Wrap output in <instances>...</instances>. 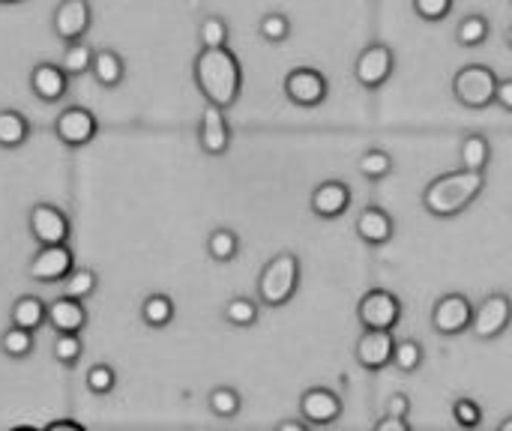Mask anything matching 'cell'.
I'll return each instance as SVG.
<instances>
[{"instance_id":"obj_29","label":"cell","mask_w":512,"mask_h":431,"mask_svg":"<svg viewBox=\"0 0 512 431\" xmlns=\"http://www.w3.org/2000/svg\"><path fill=\"white\" fill-rule=\"evenodd\" d=\"M222 318H225V324H231V327H237V330H249V327L258 324L261 309H258V303H255L252 297H231V300L222 306Z\"/></svg>"},{"instance_id":"obj_22","label":"cell","mask_w":512,"mask_h":431,"mask_svg":"<svg viewBox=\"0 0 512 431\" xmlns=\"http://www.w3.org/2000/svg\"><path fill=\"white\" fill-rule=\"evenodd\" d=\"M90 72H93V78H96L102 87H108V90H114V87H120V84L126 81V63H123V57H120L117 51H111V48H96V51H93V66H90Z\"/></svg>"},{"instance_id":"obj_15","label":"cell","mask_w":512,"mask_h":431,"mask_svg":"<svg viewBox=\"0 0 512 431\" xmlns=\"http://www.w3.org/2000/svg\"><path fill=\"white\" fill-rule=\"evenodd\" d=\"M339 417H342V399L330 387H309L300 396V420H306L309 426L327 429L339 423Z\"/></svg>"},{"instance_id":"obj_48","label":"cell","mask_w":512,"mask_h":431,"mask_svg":"<svg viewBox=\"0 0 512 431\" xmlns=\"http://www.w3.org/2000/svg\"><path fill=\"white\" fill-rule=\"evenodd\" d=\"M504 39H507V45H510V48H512V24H510V27H507V36H504Z\"/></svg>"},{"instance_id":"obj_26","label":"cell","mask_w":512,"mask_h":431,"mask_svg":"<svg viewBox=\"0 0 512 431\" xmlns=\"http://www.w3.org/2000/svg\"><path fill=\"white\" fill-rule=\"evenodd\" d=\"M393 168H396V159H393L384 147H369V150H363L360 159H357V171H360V177L369 180V183H378V180L390 177Z\"/></svg>"},{"instance_id":"obj_30","label":"cell","mask_w":512,"mask_h":431,"mask_svg":"<svg viewBox=\"0 0 512 431\" xmlns=\"http://www.w3.org/2000/svg\"><path fill=\"white\" fill-rule=\"evenodd\" d=\"M207 408H210L213 417H219V420H234V417L243 411V396H240L234 387L222 384V387H213V390H210Z\"/></svg>"},{"instance_id":"obj_19","label":"cell","mask_w":512,"mask_h":431,"mask_svg":"<svg viewBox=\"0 0 512 431\" xmlns=\"http://www.w3.org/2000/svg\"><path fill=\"white\" fill-rule=\"evenodd\" d=\"M30 90L39 102L45 105H54L60 102L66 93H69V75L63 72L60 63H51V60H42L30 69Z\"/></svg>"},{"instance_id":"obj_38","label":"cell","mask_w":512,"mask_h":431,"mask_svg":"<svg viewBox=\"0 0 512 431\" xmlns=\"http://www.w3.org/2000/svg\"><path fill=\"white\" fill-rule=\"evenodd\" d=\"M81 354H84V342H81L78 336L57 333V339H54V345H51V357H54V363H60V366L72 369V366L81 360Z\"/></svg>"},{"instance_id":"obj_16","label":"cell","mask_w":512,"mask_h":431,"mask_svg":"<svg viewBox=\"0 0 512 431\" xmlns=\"http://www.w3.org/2000/svg\"><path fill=\"white\" fill-rule=\"evenodd\" d=\"M198 147L207 156H225L231 147V123L222 108L204 105L201 120H198Z\"/></svg>"},{"instance_id":"obj_39","label":"cell","mask_w":512,"mask_h":431,"mask_svg":"<svg viewBox=\"0 0 512 431\" xmlns=\"http://www.w3.org/2000/svg\"><path fill=\"white\" fill-rule=\"evenodd\" d=\"M117 387V372L108 363H96L87 369V390L93 396H108Z\"/></svg>"},{"instance_id":"obj_14","label":"cell","mask_w":512,"mask_h":431,"mask_svg":"<svg viewBox=\"0 0 512 431\" xmlns=\"http://www.w3.org/2000/svg\"><path fill=\"white\" fill-rule=\"evenodd\" d=\"M351 201H354V192L345 180H324L312 189L309 195V210L312 216L324 219V222H333L339 216H345L351 210Z\"/></svg>"},{"instance_id":"obj_42","label":"cell","mask_w":512,"mask_h":431,"mask_svg":"<svg viewBox=\"0 0 512 431\" xmlns=\"http://www.w3.org/2000/svg\"><path fill=\"white\" fill-rule=\"evenodd\" d=\"M495 105H501L507 114H512V78H501V81H498V96H495Z\"/></svg>"},{"instance_id":"obj_41","label":"cell","mask_w":512,"mask_h":431,"mask_svg":"<svg viewBox=\"0 0 512 431\" xmlns=\"http://www.w3.org/2000/svg\"><path fill=\"white\" fill-rule=\"evenodd\" d=\"M387 417L408 420V417H411V396H405V393H393V396L387 399Z\"/></svg>"},{"instance_id":"obj_4","label":"cell","mask_w":512,"mask_h":431,"mask_svg":"<svg viewBox=\"0 0 512 431\" xmlns=\"http://www.w3.org/2000/svg\"><path fill=\"white\" fill-rule=\"evenodd\" d=\"M498 72L486 63H465L462 69H456L453 75V96L459 105L471 108V111H483L489 105H495L498 96Z\"/></svg>"},{"instance_id":"obj_5","label":"cell","mask_w":512,"mask_h":431,"mask_svg":"<svg viewBox=\"0 0 512 431\" xmlns=\"http://www.w3.org/2000/svg\"><path fill=\"white\" fill-rule=\"evenodd\" d=\"M512 324V297L507 291H492L489 297L480 300V306H474V324H471V336L477 342H495L501 339Z\"/></svg>"},{"instance_id":"obj_20","label":"cell","mask_w":512,"mask_h":431,"mask_svg":"<svg viewBox=\"0 0 512 431\" xmlns=\"http://www.w3.org/2000/svg\"><path fill=\"white\" fill-rule=\"evenodd\" d=\"M45 321L54 333H69V336H78L84 327H87V312L78 300H69V297H57L48 303V312H45Z\"/></svg>"},{"instance_id":"obj_18","label":"cell","mask_w":512,"mask_h":431,"mask_svg":"<svg viewBox=\"0 0 512 431\" xmlns=\"http://www.w3.org/2000/svg\"><path fill=\"white\" fill-rule=\"evenodd\" d=\"M354 231L366 246H387L396 237V219L384 207L366 204L354 219Z\"/></svg>"},{"instance_id":"obj_1","label":"cell","mask_w":512,"mask_h":431,"mask_svg":"<svg viewBox=\"0 0 512 431\" xmlns=\"http://www.w3.org/2000/svg\"><path fill=\"white\" fill-rule=\"evenodd\" d=\"M192 78L207 105L228 111L243 93V66L231 48H201L192 60Z\"/></svg>"},{"instance_id":"obj_11","label":"cell","mask_w":512,"mask_h":431,"mask_svg":"<svg viewBox=\"0 0 512 431\" xmlns=\"http://www.w3.org/2000/svg\"><path fill=\"white\" fill-rule=\"evenodd\" d=\"M54 135L63 147H87L99 135V117L84 105H69L54 117Z\"/></svg>"},{"instance_id":"obj_9","label":"cell","mask_w":512,"mask_h":431,"mask_svg":"<svg viewBox=\"0 0 512 431\" xmlns=\"http://www.w3.org/2000/svg\"><path fill=\"white\" fill-rule=\"evenodd\" d=\"M27 228H30V237L42 246H63L69 243L72 237V222L69 216L57 207V204H48V201H39L30 207L27 213Z\"/></svg>"},{"instance_id":"obj_32","label":"cell","mask_w":512,"mask_h":431,"mask_svg":"<svg viewBox=\"0 0 512 431\" xmlns=\"http://www.w3.org/2000/svg\"><path fill=\"white\" fill-rule=\"evenodd\" d=\"M423 360H426V351L417 339H396V354H393V366L402 372V375H414L423 369Z\"/></svg>"},{"instance_id":"obj_37","label":"cell","mask_w":512,"mask_h":431,"mask_svg":"<svg viewBox=\"0 0 512 431\" xmlns=\"http://www.w3.org/2000/svg\"><path fill=\"white\" fill-rule=\"evenodd\" d=\"M258 33H261L264 42L282 45V42H288V36H291V18H288L285 12H267V15H261V21H258Z\"/></svg>"},{"instance_id":"obj_44","label":"cell","mask_w":512,"mask_h":431,"mask_svg":"<svg viewBox=\"0 0 512 431\" xmlns=\"http://www.w3.org/2000/svg\"><path fill=\"white\" fill-rule=\"evenodd\" d=\"M42 431H87L81 423H75V420H54V423H48Z\"/></svg>"},{"instance_id":"obj_35","label":"cell","mask_w":512,"mask_h":431,"mask_svg":"<svg viewBox=\"0 0 512 431\" xmlns=\"http://www.w3.org/2000/svg\"><path fill=\"white\" fill-rule=\"evenodd\" d=\"M60 66H63V72H66L69 78L87 75V72H90V66H93V48H90V45H84V42H69V45L63 48V60H60Z\"/></svg>"},{"instance_id":"obj_12","label":"cell","mask_w":512,"mask_h":431,"mask_svg":"<svg viewBox=\"0 0 512 431\" xmlns=\"http://www.w3.org/2000/svg\"><path fill=\"white\" fill-rule=\"evenodd\" d=\"M75 270V255L69 249V243L63 246H42L30 264H27V276L39 285H54V282H63L69 273Z\"/></svg>"},{"instance_id":"obj_13","label":"cell","mask_w":512,"mask_h":431,"mask_svg":"<svg viewBox=\"0 0 512 431\" xmlns=\"http://www.w3.org/2000/svg\"><path fill=\"white\" fill-rule=\"evenodd\" d=\"M93 24V6L90 0H60L54 15H51V27H54V36L63 39V45L69 42H81L84 33L90 30Z\"/></svg>"},{"instance_id":"obj_40","label":"cell","mask_w":512,"mask_h":431,"mask_svg":"<svg viewBox=\"0 0 512 431\" xmlns=\"http://www.w3.org/2000/svg\"><path fill=\"white\" fill-rule=\"evenodd\" d=\"M417 18H423L426 24H438L453 12V0H411Z\"/></svg>"},{"instance_id":"obj_25","label":"cell","mask_w":512,"mask_h":431,"mask_svg":"<svg viewBox=\"0 0 512 431\" xmlns=\"http://www.w3.org/2000/svg\"><path fill=\"white\" fill-rule=\"evenodd\" d=\"M27 138H30V120L15 108H3L0 111V147L18 150L21 144H27Z\"/></svg>"},{"instance_id":"obj_36","label":"cell","mask_w":512,"mask_h":431,"mask_svg":"<svg viewBox=\"0 0 512 431\" xmlns=\"http://www.w3.org/2000/svg\"><path fill=\"white\" fill-rule=\"evenodd\" d=\"M450 411H453V423L462 431H477L483 426V417H486L483 408H480V402L471 399V396H459Z\"/></svg>"},{"instance_id":"obj_24","label":"cell","mask_w":512,"mask_h":431,"mask_svg":"<svg viewBox=\"0 0 512 431\" xmlns=\"http://www.w3.org/2000/svg\"><path fill=\"white\" fill-rule=\"evenodd\" d=\"M489 36H492V21L480 12L465 15L456 24V45L459 48H480L489 42Z\"/></svg>"},{"instance_id":"obj_49","label":"cell","mask_w":512,"mask_h":431,"mask_svg":"<svg viewBox=\"0 0 512 431\" xmlns=\"http://www.w3.org/2000/svg\"><path fill=\"white\" fill-rule=\"evenodd\" d=\"M0 3H21V0H0Z\"/></svg>"},{"instance_id":"obj_34","label":"cell","mask_w":512,"mask_h":431,"mask_svg":"<svg viewBox=\"0 0 512 431\" xmlns=\"http://www.w3.org/2000/svg\"><path fill=\"white\" fill-rule=\"evenodd\" d=\"M33 333L27 330H18V327H9L0 333V354L9 357V360H27L33 354Z\"/></svg>"},{"instance_id":"obj_31","label":"cell","mask_w":512,"mask_h":431,"mask_svg":"<svg viewBox=\"0 0 512 431\" xmlns=\"http://www.w3.org/2000/svg\"><path fill=\"white\" fill-rule=\"evenodd\" d=\"M96 288H99V276H96L93 270H87V267H75V270L63 279V297L78 300V303L90 300V297L96 294Z\"/></svg>"},{"instance_id":"obj_47","label":"cell","mask_w":512,"mask_h":431,"mask_svg":"<svg viewBox=\"0 0 512 431\" xmlns=\"http://www.w3.org/2000/svg\"><path fill=\"white\" fill-rule=\"evenodd\" d=\"M9 431H39V429H33V426H15V429H9Z\"/></svg>"},{"instance_id":"obj_28","label":"cell","mask_w":512,"mask_h":431,"mask_svg":"<svg viewBox=\"0 0 512 431\" xmlns=\"http://www.w3.org/2000/svg\"><path fill=\"white\" fill-rule=\"evenodd\" d=\"M207 255L216 264H231L240 255V237L231 228H213L207 234Z\"/></svg>"},{"instance_id":"obj_27","label":"cell","mask_w":512,"mask_h":431,"mask_svg":"<svg viewBox=\"0 0 512 431\" xmlns=\"http://www.w3.org/2000/svg\"><path fill=\"white\" fill-rule=\"evenodd\" d=\"M174 300L168 294H147L141 303V321L153 330H165L174 321Z\"/></svg>"},{"instance_id":"obj_8","label":"cell","mask_w":512,"mask_h":431,"mask_svg":"<svg viewBox=\"0 0 512 431\" xmlns=\"http://www.w3.org/2000/svg\"><path fill=\"white\" fill-rule=\"evenodd\" d=\"M396 72V51L387 42H369L354 60V78L363 90H381Z\"/></svg>"},{"instance_id":"obj_17","label":"cell","mask_w":512,"mask_h":431,"mask_svg":"<svg viewBox=\"0 0 512 431\" xmlns=\"http://www.w3.org/2000/svg\"><path fill=\"white\" fill-rule=\"evenodd\" d=\"M393 354H396V339L393 333H384V330H363L354 348V357L366 372H381L393 366Z\"/></svg>"},{"instance_id":"obj_21","label":"cell","mask_w":512,"mask_h":431,"mask_svg":"<svg viewBox=\"0 0 512 431\" xmlns=\"http://www.w3.org/2000/svg\"><path fill=\"white\" fill-rule=\"evenodd\" d=\"M459 165L471 174H486L492 165V141L483 132H468L459 144Z\"/></svg>"},{"instance_id":"obj_33","label":"cell","mask_w":512,"mask_h":431,"mask_svg":"<svg viewBox=\"0 0 512 431\" xmlns=\"http://www.w3.org/2000/svg\"><path fill=\"white\" fill-rule=\"evenodd\" d=\"M198 39H201V48H228L231 27L222 15H204L198 24Z\"/></svg>"},{"instance_id":"obj_7","label":"cell","mask_w":512,"mask_h":431,"mask_svg":"<svg viewBox=\"0 0 512 431\" xmlns=\"http://www.w3.org/2000/svg\"><path fill=\"white\" fill-rule=\"evenodd\" d=\"M471 324H474V303L465 294L450 291V294L435 300V306H432V330L441 339L465 336V333H471Z\"/></svg>"},{"instance_id":"obj_23","label":"cell","mask_w":512,"mask_h":431,"mask_svg":"<svg viewBox=\"0 0 512 431\" xmlns=\"http://www.w3.org/2000/svg\"><path fill=\"white\" fill-rule=\"evenodd\" d=\"M45 312H48V306H45L39 297L24 294V297H18V300L12 303V309H9V321H12V327H18V330L36 333L39 327H45V324H48V321H45Z\"/></svg>"},{"instance_id":"obj_45","label":"cell","mask_w":512,"mask_h":431,"mask_svg":"<svg viewBox=\"0 0 512 431\" xmlns=\"http://www.w3.org/2000/svg\"><path fill=\"white\" fill-rule=\"evenodd\" d=\"M273 431H312V426L306 420H282Z\"/></svg>"},{"instance_id":"obj_6","label":"cell","mask_w":512,"mask_h":431,"mask_svg":"<svg viewBox=\"0 0 512 431\" xmlns=\"http://www.w3.org/2000/svg\"><path fill=\"white\" fill-rule=\"evenodd\" d=\"M357 321L363 330L393 333L402 321V300L387 288H372L357 303Z\"/></svg>"},{"instance_id":"obj_2","label":"cell","mask_w":512,"mask_h":431,"mask_svg":"<svg viewBox=\"0 0 512 431\" xmlns=\"http://www.w3.org/2000/svg\"><path fill=\"white\" fill-rule=\"evenodd\" d=\"M483 189H486V174H471L459 168V171L435 177L423 189L420 204L435 219H456L483 195Z\"/></svg>"},{"instance_id":"obj_43","label":"cell","mask_w":512,"mask_h":431,"mask_svg":"<svg viewBox=\"0 0 512 431\" xmlns=\"http://www.w3.org/2000/svg\"><path fill=\"white\" fill-rule=\"evenodd\" d=\"M372 431H411V426H408V420H396V417H381L378 423H375V429Z\"/></svg>"},{"instance_id":"obj_3","label":"cell","mask_w":512,"mask_h":431,"mask_svg":"<svg viewBox=\"0 0 512 431\" xmlns=\"http://www.w3.org/2000/svg\"><path fill=\"white\" fill-rule=\"evenodd\" d=\"M300 276H303L300 255H294V252L273 255L258 273V300L270 309L288 306L300 291Z\"/></svg>"},{"instance_id":"obj_46","label":"cell","mask_w":512,"mask_h":431,"mask_svg":"<svg viewBox=\"0 0 512 431\" xmlns=\"http://www.w3.org/2000/svg\"><path fill=\"white\" fill-rule=\"evenodd\" d=\"M495 431H512V417H507V420H501V426Z\"/></svg>"},{"instance_id":"obj_10","label":"cell","mask_w":512,"mask_h":431,"mask_svg":"<svg viewBox=\"0 0 512 431\" xmlns=\"http://www.w3.org/2000/svg\"><path fill=\"white\" fill-rule=\"evenodd\" d=\"M282 87H285L288 102H294L297 108H318L330 96V81L315 66H294L285 75V84Z\"/></svg>"}]
</instances>
